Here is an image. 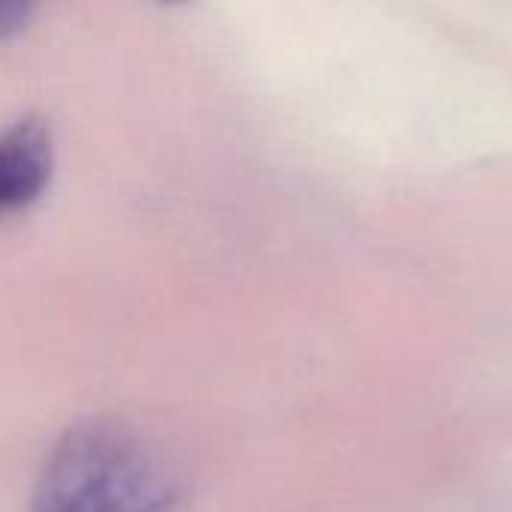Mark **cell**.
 <instances>
[{
    "mask_svg": "<svg viewBox=\"0 0 512 512\" xmlns=\"http://www.w3.org/2000/svg\"><path fill=\"white\" fill-rule=\"evenodd\" d=\"M180 477L168 456L123 420H84L48 453L30 512H168Z\"/></svg>",
    "mask_w": 512,
    "mask_h": 512,
    "instance_id": "obj_1",
    "label": "cell"
},
{
    "mask_svg": "<svg viewBox=\"0 0 512 512\" xmlns=\"http://www.w3.org/2000/svg\"><path fill=\"white\" fill-rule=\"evenodd\" d=\"M54 147L39 117H24L0 132V213L36 201L51 180Z\"/></svg>",
    "mask_w": 512,
    "mask_h": 512,
    "instance_id": "obj_2",
    "label": "cell"
},
{
    "mask_svg": "<svg viewBox=\"0 0 512 512\" xmlns=\"http://www.w3.org/2000/svg\"><path fill=\"white\" fill-rule=\"evenodd\" d=\"M30 15H33L30 3H0V39L18 33L27 24Z\"/></svg>",
    "mask_w": 512,
    "mask_h": 512,
    "instance_id": "obj_3",
    "label": "cell"
}]
</instances>
